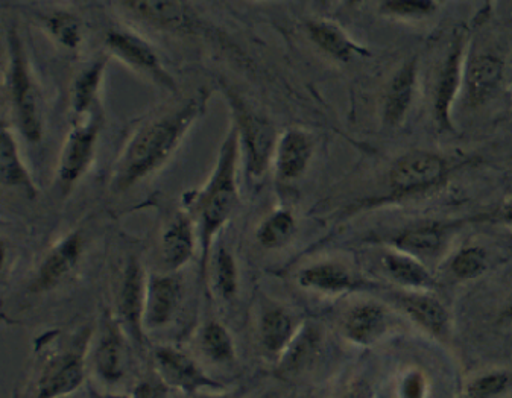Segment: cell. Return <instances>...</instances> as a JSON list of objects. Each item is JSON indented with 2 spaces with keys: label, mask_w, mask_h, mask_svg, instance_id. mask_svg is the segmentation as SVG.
Masks as SVG:
<instances>
[{
  "label": "cell",
  "mask_w": 512,
  "mask_h": 398,
  "mask_svg": "<svg viewBox=\"0 0 512 398\" xmlns=\"http://www.w3.org/2000/svg\"><path fill=\"white\" fill-rule=\"evenodd\" d=\"M260 344L268 356L282 359L297 338V326L291 313L282 307L266 310L260 318Z\"/></svg>",
  "instance_id": "obj_16"
},
{
  "label": "cell",
  "mask_w": 512,
  "mask_h": 398,
  "mask_svg": "<svg viewBox=\"0 0 512 398\" xmlns=\"http://www.w3.org/2000/svg\"><path fill=\"white\" fill-rule=\"evenodd\" d=\"M383 265L389 277L405 288L432 289L437 286L435 278L424 268L423 263L411 254L391 251L383 257Z\"/></svg>",
  "instance_id": "obj_24"
},
{
  "label": "cell",
  "mask_w": 512,
  "mask_h": 398,
  "mask_svg": "<svg viewBox=\"0 0 512 398\" xmlns=\"http://www.w3.org/2000/svg\"><path fill=\"white\" fill-rule=\"evenodd\" d=\"M46 28L49 29L55 40L67 48H78L81 43L80 20L69 13H55L46 19Z\"/></svg>",
  "instance_id": "obj_34"
},
{
  "label": "cell",
  "mask_w": 512,
  "mask_h": 398,
  "mask_svg": "<svg viewBox=\"0 0 512 398\" xmlns=\"http://www.w3.org/2000/svg\"><path fill=\"white\" fill-rule=\"evenodd\" d=\"M512 376L506 371H488L468 382L465 398H497L508 391Z\"/></svg>",
  "instance_id": "obj_31"
},
{
  "label": "cell",
  "mask_w": 512,
  "mask_h": 398,
  "mask_svg": "<svg viewBox=\"0 0 512 398\" xmlns=\"http://www.w3.org/2000/svg\"><path fill=\"white\" fill-rule=\"evenodd\" d=\"M309 34L318 48L326 54L332 55L336 60L348 61L354 52L359 49L348 40L347 35L336 25L329 22L309 23Z\"/></svg>",
  "instance_id": "obj_27"
},
{
  "label": "cell",
  "mask_w": 512,
  "mask_h": 398,
  "mask_svg": "<svg viewBox=\"0 0 512 398\" xmlns=\"http://www.w3.org/2000/svg\"><path fill=\"white\" fill-rule=\"evenodd\" d=\"M195 398H228L222 392H203V394L196 395Z\"/></svg>",
  "instance_id": "obj_41"
},
{
  "label": "cell",
  "mask_w": 512,
  "mask_h": 398,
  "mask_svg": "<svg viewBox=\"0 0 512 398\" xmlns=\"http://www.w3.org/2000/svg\"><path fill=\"white\" fill-rule=\"evenodd\" d=\"M146 283L143 278L139 260L131 259L125 269L119 297H117V310L119 318L124 323L127 332L133 336L134 341L142 342L143 315H145Z\"/></svg>",
  "instance_id": "obj_10"
},
{
  "label": "cell",
  "mask_w": 512,
  "mask_h": 398,
  "mask_svg": "<svg viewBox=\"0 0 512 398\" xmlns=\"http://www.w3.org/2000/svg\"><path fill=\"white\" fill-rule=\"evenodd\" d=\"M462 45L456 42L452 52L447 57L446 64L441 70L440 81H438L437 96H435V114L438 124L443 128H450V108L453 99L458 92L459 78H461Z\"/></svg>",
  "instance_id": "obj_21"
},
{
  "label": "cell",
  "mask_w": 512,
  "mask_h": 398,
  "mask_svg": "<svg viewBox=\"0 0 512 398\" xmlns=\"http://www.w3.org/2000/svg\"><path fill=\"white\" fill-rule=\"evenodd\" d=\"M298 282L303 288L326 292V294H341V292L354 291L364 286L344 266L336 263H320V265L303 269L298 275Z\"/></svg>",
  "instance_id": "obj_18"
},
{
  "label": "cell",
  "mask_w": 512,
  "mask_h": 398,
  "mask_svg": "<svg viewBox=\"0 0 512 398\" xmlns=\"http://www.w3.org/2000/svg\"><path fill=\"white\" fill-rule=\"evenodd\" d=\"M200 347L212 364L227 365L236 359V347L230 332L216 321L207 323L201 330Z\"/></svg>",
  "instance_id": "obj_26"
},
{
  "label": "cell",
  "mask_w": 512,
  "mask_h": 398,
  "mask_svg": "<svg viewBox=\"0 0 512 398\" xmlns=\"http://www.w3.org/2000/svg\"><path fill=\"white\" fill-rule=\"evenodd\" d=\"M335 398H374V389L367 380L358 379L345 386Z\"/></svg>",
  "instance_id": "obj_39"
},
{
  "label": "cell",
  "mask_w": 512,
  "mask_h": 398,
  "mask_svg": "<svg viewBox=\"0 0 512 398\" xmlns=\"http://www.w3.org/2000/svg\"><path fill=\"white\" fill-rule=\"evenodd\" d=\"M215 285L219 295L230 300L238 292V268L227 250H219L215 262Z\"/></svg>",
  "instance_id": "obj_33"
},
{
  "label": "cell",
  "mask_w": 512,
  "mask_h": 398,
  "mask_svg": "<svg viewBox=\"0 0 512 398\" xmlns=\"http://www.w3.org/2000/svg\"><path fill=\"white\" fill-rule=\"evenodd\" d=\"M397 247L408 254H418V256H430L437 253L441 247V233L437 228H417V230L403 233L397 239Z\"/></svg>",
  "instance_id": "obj_30"
},
{
  "label": "cell",
  "mask_w": 512,
  "mask_h": 398,
  "mask_svg": "<svg viewBox=\"0 0 512 398\" xmlns=\"http://www.w3.org/2000/svg\"><path fill=\"white\" fill-rule=\"evenodd\" d=\"M295 233V221L289 212H277L269 216L257 231L260 244L269 250L282 248L291 241Z\"/></svg>",
  "instance_id": "obj_29"
},
{
  "label": "cell",
  "mask_w": 512,
  "mask_h": 398,
  "mask_svg": "<svg viewBox=\"0 0 512 398\" xmlns=\"http://www.w3.org/2000/svg\"><path fill=\"white\" fill-rule=\"evenodd\" d=\"M446 172V162L440 155L412 152L392 166L389 184L397 196L412 195L438 186L446 177Z\"/></svg>",
  "instance_id": "obj_6"
},
{
  "label": "cell",
  "mask_w": 512,
  "mask_h": 398,
  "mask_svg": "<svg viewBox=\"0 0 512 398\" xmlns=\"http://www.w3.org/2000/svg\"><path fill=\"white\" fill-rule=\"evenodd\" d=\"M503 63L491 54L476 55L467 70V90L471 104H482L499 86Z\"/></svg>",
  "instance_id": "obj_20"
},
{
  "label": "cell",
  "mask_w": 512,
  "mask_h": 398,
  "mask_svg": "<svg viewBox=\"0 0 512 398\" xmlns=\"http://www.w3.org/2000/svg\"><path fill=\"white\" fill-rule=\"evenodd\" d=\"M388 316L379 304L365 303L353 307L345 316L344 335L356 345H373L385 335Z\"/></svg>",
  "instance_id": "obj_14"
},
{
  "label": "cell",
  "mask_w": 512,
  "mask_h": 398,
  "mask_svg": "<svg viewBox=\"0 0 512 398\" xmlns=\"http://www.w3.org/2000/svg\"><path fill=\"white\" fill-rule=\"evenodd\" d=\"M317 336L313 335L312 330L307 332L298 333L295 341L292 342L291 347L288 348L279 364L285 368V371H295L298 368L303 367L310 356L313 354V350L317 347Z\"/></svg>",
  "instance_id": "obj_35"
},
{
  "label": "cell",
  "mask_w": 512,
  "mask_h": 398,
  "mask_svg": "<svg viewBox=\"0 0 512 398\" xmlns=\"http://www.w3.org/2000/svg\"><path fill=\"white\" fill-rule=\"evenodd\" d=\"M238 134V130H234L225 140L215 172L206 189L196 199L195 212L200 221L201 244H203V271H206L213 237L228 221L234 207L238 204V186H236Z\"/></svg>",
  "instance_id": "obj_2"
},
{
  "label": "cell",
  "mask_w": 512,
  "mask_h": 398,
  "mask_svg": "<svg viewBox=\"0 0 512 398\" xmlns=\"http://www.w3.org/2000/svg\"><path fill=\"white\" fill-rule=\"evenodd\" d=\"M64 398H70V397H64Z\"/></svg>",
  "instance_id": "obj_44"
},
{
  "label": "cell",
  "mask_w": 512,
  "mask_h": 398,
  "mask_svg": "<svg viewBox=\"0 0 512 398\" xmlns=\"http://www.w3.org/2000/svg\"><path fill=\"white\" fill-rule=\"evenodd\" d=\"M487 254L482 248H464L452 260V272L459 280H473L487 271Z\"/></svg>",
  "instance_id": "obj_32"
},
{
  "label": "cell",
  "mask_w": 512,
  "mask_h": 398,
  "mask_svg": "<svg viewBox=\"0 0 512 398\" xmlns=\"http://www.w3.org/2000/svg\"><path fill=\"white\" fill-rule=\"evenodd\" d=\"M312 140L303 131L289 130L275 148V169L280 180H295L306 171L312 157Z\"/></svg>",
  "instance_id": "obj_15"
},
{
  "label": "cell",
  "mask_w": 512,
  "mask_h": 398,
  "mask_svg": "<svg viewBox=\"0 0 512 398\" xmlns=\"http://www.w3.org/2000/svg\"><path fill=\"white\" fill-rule=\"evenodd\" d=\"M0 155H2V183L7 187H17L25 190L26 195L34 198L35 189L28 171L20 160L19 149L16 140L13 139L8 130H2L0 139Z\"/></svg>",
  "instance_id": "obj_25"
},
{
  "label": "cell",
  "mask_w": 512,
  "mask_h": 398,
  "mask_svg": "<svg viewBox=\"0 0 512 398\" xmlns=\"http://www.w3.org/2000/svg\"><path fill=\"white\" fill-rule=\"evenodd\" d=\"M195 250V233L189 216L177 215L162 237L163 262L169 269L186 265Z\"/></svg>",
  "instance_id": "obj_19"
},
{
  "label": "cell",
  "mask_w": 512,
  "mask_h": 398,
  "mask_svg": "<svg viewBox=\"0 0 512 398\" xmlns=\"http://www.w3.org/2000/svg\"><path fill=\"white\" fill-rule=\"evenodd\" d=\"M105 398H130V397H122V395H110V397Z\"/></svg>",
  "instance_id": "obj_43"
},
{
  "label": "cell",
  "mask_w": 512,
  "mask_h": 398,
  "mask_svg": "<svg viewBox=\"0 0 512 398\" xmlns=\"http://www.w3.org/2000/svg\"><path fill=\"white\" fill-rule=\"evenodd\" d=\"M104 69L105 60L96 61L92 67L84 70L76 79L72 93V107L76 116H83L92 107L93 101H95L96 95H98Z\"/></svg>",
  "instance_id": "obj_28"
},
{
  "label": "cell",
  "mask_w": 512,
  "mask_h": 398,
  "mask_svg": "<svg viewBox=\"0 0 512 398\" xmlns=\"http://www.w3.org/2000/svg\"><path fill=\"white\" fill-rule=\"evenodd\" d=\"M107 46L117 58L143 75L157 79L159 83L174 86L168 73L160 66L159 58L148 43L130 32L111 31L107 34Z\"/></svg>",
  "instance_id": "obj_11"
},
{
  "label": "cell",
  "mask_w": 512,
  "mask_h": 398,
  "mask_svg": "<svg viewBox=\"0 0 512 398\" xmlns=\"http://www.w3.org/2000/svg\"><path fill=\"white\" fill-rule=\"evenodd\" d=\"M415 78H417V63L411 60L392 79L385 104V121L389 125L400 124L408 113L412 95H414Z\"/></svg>",
  "instance_id": "obj_22"
},
{
  "label": "cell",
  "mask_w": 512,
  "mask_h": 398,
  "mask_svg": "<svg viewBox=\"0 0 512 398\" xmlns=\"http://www.w3.org/2000/svg\"><path fill=\"white\" fill-rule=\"evenodd\" d=\"M500 320L505 321V323H512V295L508 303H506L505 309L502 310Z\"/></svg>",
  "instance_id": "obj_40"
},
{
  "label": "cell",
  "mask_w": 512,
  "mask_h": 398,
  "mask_svg": "<svg viewBox=\"0 0 512 398\" xmlns=\"http://www.w3.org/2000/svg\"><path fill=\"white\" fill-rule=\"evenodd\" d=\"M169 386L162 379L142 380L134 386L130 398H168Z\"/></svg>",
  "instance_id": "obj_37"
},
{
  "label": "cell",
  "mask_w": 512,
  "mask_h": 398,
  "mask_svg": "<svg viewBox=\"0 0 512 398\" xmlns=\"http://www.w3.org/2000/svg\"><path fill=\"white\" fill-rule=\"evenodd\" d=\"M83 253V239L80 234L72 233L57 245L43 260L31 285L34 294L51 291L63 282V278L75 268Z\"/></svg>",
  "instance_id": "obj_12"
},
{
  "label": "cell",
  "mask_w": 512,
  "mask_h": 398,
  "mask_svg": "<svg viewBox=\"0 0 512 398\" xmlns=\"http://www.w3.org/2000/svg\"><path fill=\"white\" fill-rule=\"evenodd\" d=\"M155 368L160 379L183 394L196 397L203 392H219L224 385L204 373L203 368L174 347H159L154 351Z\"/></svg>",
  "instance_id": "obj_4"
},
{
  "label": "cell",
  "mask_w": 512,
  "mask_h": 398,
  "mask_svg": "<svg viewBox=\"0 0 512 398\" xmlns=\"http://www.w3.org/2000/svg\"><path fill=\"white\" fill-rule=\"evenodd\" d=\"M183 288L178 278L152 275L146 283L145 330H157L171 323L180 307Z\"/></svg>",
  "instance_id": "obj_9"
},
{
  "label": "cell",
  "mask_w": 512,
  "mask_h": 398,
  "mask_svg": "<svg viewBox=\"0 0 512 398\" xmlns=\"http://www.w3.org/2000/svg\"><path fill=\"white\" fill-rule=\"evenodd\" d=\"M86 345L87 339H80L72 350L55 357L38 379L35 398L70 397L81 388L86 379Z\"/></svg>",
  "instance_id": "obj_5"
},
{
  "label": "cell",
  "mask_w": 512,
  "mask_h": 398,
  "mask_svg": "<svg viewBox=\"0 0 512 398\" xmlns=\"http://www.w3.org/2000/svg\"><path fill=\"white\" fill-rule=\"evenodd\" d=\"M432 2H388L383 5V10L392 16L399 17H423L435 10Z\"/></svg>",
  "instance_id": "obj_36"
},
{
  "label": "cell",
  "mask_w": 512,
  "mask_h": 398,
  "mask_svg": "<svg viewBox=\"0 0 512 398\" xmlns=\"http://www.w3.org/2000/svg\"><path fill=\"white\" fill-rule=\"evenodd\" d=\"M231 105L236 113L239 136L244 139L248 152V169L251 174L262 175L268 168L275 146V130L271 122L260 114L248 110L241 99L230 96Z\"/></svg>",
  "instance_id": "obj_7"
},
{
  "label": "cell",
  "mask_w": 512,
  "mask_h": 398,
  "mask_svg": "<svg viewBox=\"0 0 512 398\" xmlns=\"http://www.w3.org/2000/svg\"><path fill=\"white\" fill-rule=\"evenodd\" d=\"M426 397V379L420 371H412L405 376L400 385V398Z\"/></svg>",
  "instance_id": "obj_38"
},
{
  "label": "cell",
  "mask_w": 512,
  "mask_h": 398,
  "mask_svg": "<svg viewBox=\"0 0 512 398\" xmlns=\"http://www.w3.org/2000/svg\"><path fill=\"white\" fill-rule=\"evenodd\" d=\"M93 371L105 385H117L122 382L127 371L125 365V347L121 329L116 323L105 324L101 339L92 356Z\"/></svg>",
  "instance_id": "obj_13"
},
{
  "label": "cell",
  "mask_w": 512,
  "mask_h": 398,
  "mask_svg": "<svg viewBox=\"0 0 512 398\" xmlns=\"http://www.w3.org/2000/svg\"><path fill=\"white\" fill-rule=\"evenodd\" d=\"M206 101V96L198 95L183 107L145 125L128 143L117 162L111 180L113 189L124 192L157 171L171 157L196 117L203 113Z\"/></svg>",
  "instance_id": "obj_1"
},
{
  "label": "cell",
  "mask_w": 512,
  "mask_h": 398,
  "mask_svg": "<svg viewBox=\"0 0 512 398\" xmlns=\"http://www.w3.org/2000/svg\"><path fill=\"white\" fill-rule=\"evenodd\" d=\"M125 8L155 28L178 31L190 26L187 8L177 2H128Z\"/></svg>",
  "instance_id": "obj_23"
},
{
  "label": "cell",
  "mask_w": 512,
  "mask_h": 398,
  "mask_svg": "<svg viewBox=\"0 0 512 398\" xmlns=\"http://www.w3.org/2000/svg\"><path fill=\"white\" fill-rule=\"evenodd\" d=\"M99 124L98 117H90L89 121L76 124L67 136L58 166V181L63 190H69L86 174L95 152Z\"/></svg>",
  "instance_id": "obj_8"
},
{
  "label": "cell",
  "mask_w": 512,
  "mask_h": 398,
  "mask_svg": "<svg viewBox=\"0 0 512 398\" xmlns=\"http://www.w3.org/2000/svg\"><path fill=\"white\" fill-rule=\"evenodd\" d=\"M505 219L512 224V203L505 207Z\"/></svg>",
  "instance_id": "obj_42"
},
{
  "label": "cell",
  "mask_w": 512,
  "mask_h": 398,
  "mask_svg": "<svg viewBox=\"0 0 512 398\" xmlns=\"http://www.w3.org/2000/svg\"><path fill=\"white\" fill-rule=\"evenodd\" d=\"M10 43V89L20 131L29 142L42 137V119L38 113V95L29 73L28 61L16 29L8 35Z\"/></svg>",
  "instance_id": "obj_3"
},
{
  "label": "cell",
  "mask_w": 512,
  "mask_h": 398,
  "mask_svg": "<svg viewBox=\"0 0 512 398\" xmlns=\"http://www.w3.org/2000/svg\"><path fill=\"white\" fill-rule=\"evenodd\" d=\"M399 304L406 315L435 338H444L449 333V312L437 298L426 294H406L399 297Z\"/></svg>",
  "instance_id": "obj_17"
}]
</instances>
